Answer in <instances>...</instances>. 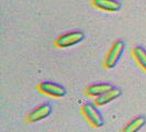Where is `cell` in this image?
<instances>
[{
  "label": "cell",
  "instance_id": "10",
  "mask_svg": "<svg viewBox=\"0 0 146 132\" xmlns=\"http://www.w3.org/2000/svg\"><path fill=\"white\" fill-rule=\"evenodd\" d=\"M133 57L135 59L136 63L139 64L146 72V50L142 46H135L132 51Z\"/></svg>",
  "mask_w": 146,
  "mask_h": 132
},
{
  "label": "cell",
  "instance_id": "9",
  "mask_svg": "<svg viewBox=\"0 0 146 132\" xmlns=\"http://www.w3.org/2000/svg\"><path fill=\"white\" fill-rule=\"evenodd\" d=\"M146 125L145 116H137L134 118L132 121H130L124 128L121 130V132H139L144 125Z\"/></svg>",
  "mask_w": 146,
  "mask_h": 132
},
{
  "label": "cell",
  "instance_id": "3",
  "mask_svg": "<svg viewBox=\"0 0 146 132\" xmlns=\"http://www.w3.org/2000/svg\"><path fill=\"white\" fill-rule=\"evenodd\" d=\"M85 33L82 31H73V32H68L65 34L59 35L55 40V45L58 49H67L74 46L76 44L80 43L85 40Z\"/></svg>",
  "mask_w": 146,
  "mask_h": 132
},
{
  "label": "cell",
  "instance_id": "1",
  "mask_svg": "<svg viewBox=\"0 0 146 132\" xmlns=\"http://www.w3.org/2000/svg\"><path fill=\"white\" fill-rule=\"evenodd\" d=\"M81 112L88 122L94 128H101L104 125V118L98 106L92 103H86L81 107Z\"/></svg>",
  "mask_w": 146,
  "mask_h": 132
},
{
  "label": "cell",
  "instance_id": "2",
  "mask_svg": "<svg viewBox=\"0 0 146 132\" xmlns=\"http://www.w3.org/2000/svg\"><path fill=\"white\" fill-rule=\"evenodd\" d=\"M125 44L123 41L117 40L115 41L113 45L111 46V49L109 50L106 59H104V67L108 69H112L117 65L119 61L121 59L123 53H124Z\"/></svg>",
  "mask_w": 146,
  "mask_h": 132
},
{
  "label": "cell",
  "instance_id": "6",
  "mask_svg": "<svg viewBox=\"0 0 146 132\" xmlns=\"http://www.w3.org/2000/svg\"><path fill=\"white\" fill-rule=\"evenodd\" d=\"M121 95H122L121 88L113 86V87L111 88V89H109L108 91H106L104 94H102V95L99 96V97H97L95 103L98 107H101V106H104V105H107V103H112L113 100L117 99Z\"/></svg>",
  "mask_w": 146,
  "mask_h": 132
},
{
  "label": "cell",
  "instance_id": "8",
  "mask_svg": "<svg viewBox=\"0 0 146 132\" xmlns=\"http://www.w3.org/2000/svg\"><path fill=\"white\" fill-rule=\"evenodd\" d=\"M113 87L112 84H109V83H99V84H92L90 86H88L85 90L86 95L90 96V97H99L102 94H104L106 91H108L109 89Z\"/></svg>",
  "mask_w": 146,
  "mask_h": 132
},
{
  "label": "cell",
  "instance_id": "7",
  "mask_svg": "<svg viewBox=\"0 0 146 132\" xmlns=\"http://www.w3.org/2000/svg\"><path fill=\"white\" fill-rule=\"evenodd\" d=\"M92 5L106 12H115L122 8L121 2L117 0H92Z\"/></svg>",
  "mask_w": 146,
  "mask_h": 132
},
{
  "label": "cell",
  "instance_id": "4",
  "mask_svg": "<svg viewBox=\"0 0 146 132\" xmlns=\"http://www.w3.org/2000/svg\"><path fill=\"white\" fill-rule=\"evenodd\" d=\"M37 89L38 91H41L44 95H47L53 98H62L66 96L67 90L64 86L59 85L57 83L54 81H42L37 85Z\"/></svg>",
  "mask_w": 146,
  "mask_h": 132
},
{
  "label": "cell",
  "instance_id": "5",
  "mask_svg": "<svg viewBox=\"0 0 146 132\" xmlns=\"http://www.w3.org/2000/svg\"><path fill=\"white\" fill-rule=\"evenodd\" d=\"M52 112H53V106L51 103H43L32 110L27 116L25 120L29 123H35V122L42 121L47 117H50Z\"/></svg>",
  "mask_w": 146,
  "mask_h": 132
}]
</instances>
